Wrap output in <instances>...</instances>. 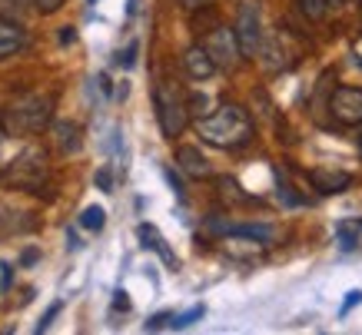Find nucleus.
<instances>
[{"label":"nucleus","instance_id":"21","mask_svg":"<svg viewBox=\"0 0 362 335\" xmlns=\"http://www.w3.org/2000/svg\"><path fill=\"white\" fill-rule=\"evenodd\" d=\"M136 50H140V44L133 40L127 50H120V54H117V64H120V66H133V64H136Z\"/></svg>","mask_w":362,"mask_h":335},{"label":"nucleus","instance_id":"18","mask_svg":"<svg viewBox=\"0 0 362 335\" xmlns=\"http://www.w3.org/2000/svg\"><path fill=\"white\" fill-rule=\"evenodd\" d=\"M206 315V305H193V309H187V312H180V315H170V329H189L193 322H199Z\"/></svg>","mask_w":362,"mask_h":335},{"label":"nucleus","instance_id":"17","mask_svg":"<svg viewBox=\"0 0 362 335\" xmlns=\"http://www.w3.org/2000/svg\"><path fill=\"white\" fill-rule=\"evenodd\" d=\"M103 226H107V213H103V206H87V209L80 213V229H87V233H100Z\"/></svg>","mask_w":362,"mask_h":335},{"label":"nucleus","instance_id":"25","mask_svg":"<svg viewBox=\"0 0 362 335\" xmlns=\"http://www.w3.org/2000/svg\"><path fill=\"white\" fill-rule=\"evenodd\" d=\"M11 282H13V266L0 262V289H11Z\"/></svg>","mask_w":362,"mask_h":335},{"label":"nucleus","instance_id":"28","mask_svg":"<svg viewBox=\"0 0 362 335\" xmlns=\"http://www.w3.org/2000/svg\"><path fill=\"white\" fill-rule=\"evenodd\" d=\"M113 305H117V309H130V299H127V292H123V289H117V299H113Z\"/></svg>","mask_w":362,"mask_h":335},{"label":"nucleus","instance_id":"1","mask_svg":"<svg viewBox=\"0 0 362 335\" xmlns=\"http://www.w3.org/2000/svg\"><path fill=\"white\" fill-rule=\"evenodd\" d=\"M197 133L216 150H240L252 140V119L240 103H220L213 113L197 117Z\"/></svg>","mask_w":362,"mask_h":335},{"label":"nucleus","instance_id":"13","mask_svg":"<svg viewBox=\"0 0 362 335\" xmlns=\"http://www.w3.org/2000/svg\"><path fill=\"white\" fill-rule=\"evenodd\" d=\"M220 233H223V236H233V239H252V242H259V246H266V242L273 239V226H266V223H240V226H223Z\"/></svg>","mask_w":362,"mask_h":335},{"label":"nucleus","instance_id":"26","mask_svg":"<svg viewBox=\"0 0 362 335\" xmlns=\"http://www.w3.org/2000/svg\"><path fill=\"white\" fill-rule=\"evenodd\" d=\"M166 322H170V312H160V315H153V319H150V322H146V329H150V332H153V329H163Z\"/></svg>","mask_w":362,"mask_h":335},{"label":"nucleus","instance_id":"3","mask_svg":"<svg viewBox=\"0 0 362 335\" xmlns=\"http://www.w3.org/2000/svg\"><path fill=\"white\" fill-rule=\"evenodd\" d=\"M47 183H50V163H47V153L40 146L17 153L11 166L0 173V186L21 189V193H40Z\"/></svg>","mask_w":362,"mask_h":335},{"label":"nucleus","instance_id":"7","mask_svg":"<svg viewBox=\"0 0 362 335\" xmlns=\"http://www.w3.org/2000/svg\"><path fill=\"white\" fill-rule=\"evenodd\" d=\"M329 113L342 127H362V87H336L332 90Z\"/></svg>","mask_w":362,"mask_h":335},{"label":"nucleus","instance_id":"29","mask_svg":"<svg viewBox=\"0 0 362 335\" xmlns=\"http://www.w3.org/2000/svg\"><path fill=\"white\" fill-rule=\"evenodd\" d=\"M60 44H74V27H64V33H60Z\"/></svg>","mask_w":362,"mask_h":335},{"label":"nucleus","instance_id":"6","mask_svg":"<svg viewBox=\"0 0 362 335\" xmlns=\"http://www.w3.org/2000/svg\"><path fill=\"white\" fill-rule=\"evenodd\" d=\"M203 50L209 54V60L216 64V70H236L240 64V44H236V33L230 27H216V30L206 33L203 40Z\"/></svg>","mask_w":362,"mask_h":335},{"label":"nucleus","instance_id":"24","mask_svg":"<svg viewBox=\"0 0 362 335\" xmlns=\"http://www.w3.org/2000/svg\"><path fill=\"white\" fill-rule=\"evenodd\" d=\"M64 4H66V0H33V7H37L40 13H57Z\"/></svg>","mask_w":362,"mask_h":335},{"label":"nucleus","instance_id":"8","mask_svg":"<svg viewBox=\"0 0 362 335\" xmlns=\"http://www.w3.org/2000/svg\"><path fill=\"white\" fill-rule=\"evenodd\" d=\"M306 180H309V186H313L319 196H339V193H346V189L352 186L349 173H342V170H322V166L309 170Z\"/></svg>","mask_w":362,"mask_h":335},{"label":"nucleus","instance_id":"10","mask_svg":"<svg viewBox=\"0 0 362 335\" xmlns=\"http://www.w3.org/2000/svg\"><path fill=\"white\" fill-rule=\"evenodd\" d=\"M183 70H187L189 80L203 83V80H209V76L216 74V64L209 60V54L203 50V44H197V47H189L187 54H183Z\"/></svg>","mask_w":362,"mask_h":335},{"label":"nucleus","instance_id":"2","mask_svg":"<svg viewBox=\"0 0 362 335\" xmlns=\"http://www.w3.org/2000/svg\"><path fill=\"white\" fill-rule=\"evenodd\" d=\"M50 119H54V97L27 90V93H17L4 107L0 123L11 136H33V133H44L50 127Z\"/></svg>","mask_w":362,"mask_h":335},{"label":"nucleus","instance_id":"14","mask_svg":"<svg viewBox=\"0 0 362 335\" xmlns=\"http://www.w3.org/2000/svg\"><path fill=\"white\" fill-rule=\"evenodd\" d=\"M54 133H57V150L60 153H77L80 150V127L77 123H70V119H60L54 127Z\"/></svg>","mask_w":362,"mask_h":335},{"label":"nucleus","instance_id":"27","mask_svg":"<svg viewBox=\"0 0 362 335\" xmlns=\"http://www.w3.org/2000/svg\"><path fill=\"white\" fill-rule=\"evenodd\" d=\"M163 176H166V183L173 186V193H176V196H183V183L176 180V173H173V170H163Z\"/></svg>","mask_w":362,"mask_h":335},{"label":"nucleus","instance_id":"31","mask_svg":"<svg viewBox=\"0 0 362 335\" xmlns=\"http://www.w3.org/2000/svg\"><path fill=\"white\" fill-rule=\"evenodd\" d=\"M356 64L362 66V37H359V40H356Z\"/></svg>","mask_w":362,"mask_h":335},{"label":"nucleus","instance_id":"12","mask_svg":"<svg viewBox=\"0 0 362 335\" xmlns=\"http://www.w3.org/2000/svg\"><path fill=\"white\" fill-rule=\"evenodd\" d=\"M23 44H27V37H23L21 23L0 17V60H4V57H11V54H17Z\"/></svg>","mask_w":362,"mask_h":335},{"label":"nucleus","instance_id":"23","mask_svg":"<svg viewBox=\"0 0 362 335\" xmlns=\"http://www.w3.org/2000/svg\"><path fill=\"white\" fill-rule=\"evenodd\" d=\"M356 305H362V289H352V292H346V302H342V312L339 315H349Z\"/></svg>","mask_w":362,"mask_h":335},{"label":"nucleus","instance_id":"20","mask_svg":"<svg viewBox=\"0 0 362 335\" xmlns=\"http://www.w3.org/2000/svg\"><path fill=\"white\" fill-rule=\"evenodd\" d=\"M93 180H97V189H100V193H113V173H110V166H100Z\"/></svg>","mask_w":362,"mask_h":335},{"label":"nucleus","instance_id":"11","mask_svg":"<svg viewBox=\"0 0 362 335\" xmlns=\"http://www.w3.org/2000/svg\"><path fill=\"white\" fill-rule=\"evenodd\" d=\"M136 236H140V246L143 249H153V252H160V259H163L170 269H176V266H180V262H176V256H173V249L166 246V239L156 233V226L143 223V226L136 229Z\"/></svg>","mask_w":362,"mask_h":335},{"label":"nucleus","instance_id":"33","mask_svg":"<svg viewBox=\"0 0 362 335\" xmlns=\"http://www.w3.org/2000/svg\"><path fill=\"white\" fill-rule=\"evenodd\" d=\"M87 4H97V0H87Z\"/></svg>","mask_w":362,"mask_h":335},{"label":"nucleus","instance_id":"32","mask_svg":"<svg viewBox=\"0 0 362 335\" xmlns=\"http://www.w3.org/2000/svg\"><path fill=\"white\" fill-rule=\"evenodd\" d=\"M356 146H359V153H362V133H359V136H356Z\"/></svg>","mask_w":362,"mask_h":335},{"label":"nucleus","instance_id":"19","mask_svg":"<svg viewBox=\"0 0 362 335\" xmlns=\"http://www.w3.org/2000/svg\"><path fill=\"white\" fill-rule=\"evenodd\" d=\"M27 11H30V0H0V17L7 20H21Z\"/></svg>","mask_w":362,"mask_h":335},{"label":"nucleus","instance_id":"9","mask_svg":"<svg viewBox=\"0 0 362 335\" xmlns=\"http://www.w3.org/2000/svg\"><path fill=\"white\" fill-rule=\"evenodd\" d=\"M176 166L189 176V180H209L213 176V166L197 146H180L176 150Z\"/></svg>","mask_w":362,"mask_h":335},{"label":"nucleus","instance_id":"4","mask_svg":"<svg viewBox=\"0 0 362 335\" xmlns=\"http://www.w3.org/2000/svg\"><path fill=\"white\" fill-rule=\"evenodd\" d=\"M153 103H156V119H160V130H163V136L176 140L180 133L187 130V123H189V107L183 103L180 90H176L173 83H166V80H163V83L153 90Z\"/></svg>","mask_w":362,"mask_h":335},{"label":"nucleus","instance_id":"30","mask_svg":"<svg viewBox=\"0 0 362 335\" xmlns=\"http://www.w3.org/2000/svg\"><path fill=\"white\" fill-rule=\"evenodd\" d=\"M183 7H203V4H209V0H180Z\"/></svg>","mask_w":362,"mask_h":335},{"label":"nucleus","instance_id":"5","mask_svg":"<svg viewBox=\"0 0 362 335\" xmlns=\"http://www.w3.org/2000/svg\"><path fill=\"white\" fill-rule=\"evenodd\" d=\"M233 33H236V44H240L243 57L259 54V47H263V13H259V4H256V0H243L240 4Z\"/></svg>","mask_w":362,"mask_h":335},{"label":"nucleus","instance_id":"16","mask_svg":"<svg viewBox=\"0 0 362 335\" xmlns=\"http://www.w3.org/2000/svg\"><path fill=\"white\" fill-rule=\"evenodd\" d=\"M332 233H336V239H339L342 249H356L362 239V223H352V219H339L336 226H332Z\"/></svg>","mask_w":362,"mask_h":335},{"label":"nucleus","instance_id":"22","mask_svg":"<svg viewBox=\"0 0 362 335\" xmlns=\"http://www.w3.org/2000/svg\"><path fill=\"white\" fill-rule=\"evenodd\" d=\"M60 309H64V302H54V305H50V309L44 312V319L37 322V332H47V329H50V322L57 319V312H60Z\"/></svg>","mask_w":362,"mask_h":335},{"label":"nucleus","instance_id":"15","mask_svg":"<svg viewBox=\"0 0 362 335\" xmlns=\"http://www.w3.org/2000/svg\"><path fill=\"white\" fill-rule=\"evenodd\" d=\"M299 11L306 13V20L322 23L329 20V13L339 11V0H299Z\"/></svg>","mask_w":362,"mask_h":335}]
</instances>
